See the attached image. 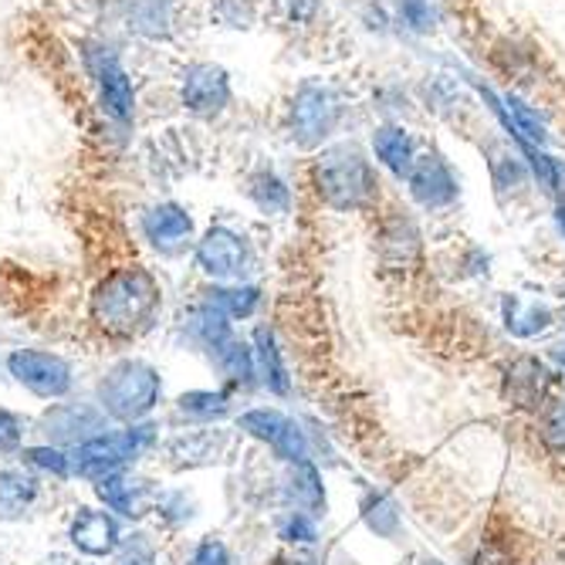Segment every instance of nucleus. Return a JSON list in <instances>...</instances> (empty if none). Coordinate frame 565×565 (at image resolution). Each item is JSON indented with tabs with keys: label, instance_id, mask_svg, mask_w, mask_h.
<instances>
[{
	"label": "nucleus",
	"instance_id": "nucleus-1",
	"mask_svg": "<svg viewBox=\"0 0 565 565\" xmlns=\"http://www.w3.org/2000/svg\"><path fill=\"white\" fill-rule=\"evenodd\" d=\"M160 281L152 271L132 265L116 268L92 291V322L106 335H136L160 308Z\"/></svg>",
	"mask_w": 565,
	"mask_h": 565
},
{
	"label": "nucleus",
	"instance_id": "nucleus-2",
	"mask_svg": "<svg viewBox=\"0 0 565 565\" xmlns=\"http://www.w3.org/2000/svg\"><path fill=\"white\" fill-rule=\"evenodd\" d=\"M78 62L88 78V88L95 95V106L109 126L126 132L136 122L139 113V88L132 72L122 62V51L109 41L88 34L78 41Z\"/></svg>",
	"mask_w": 565,
	"mask_h": 565
},
{
	"label": "nucleus",
	"instance_id": "nucleus-3",
	"mask_svg": "<svg viewBox=\"0 0 565 565\" xmlns=\"http://www.w3.org/2000/svg\"><path fill=\"white\" fill-rule=\"evenodd\" d=\"M312 186L332 211H366L380 193L370 157L352 142L326 146L312 163Z\"/></svg>",
	"mask_w": 565,
	"mask_h": 565
},
{
	"label": "nucleus",
	"instance_id": "nucleus-4",
	"mask_svg": "<svg viewBox=\"0 0 565 565\" xmlns=\"http://www.w3.org/2000/svg\"><path fill=\"white\" fill-rule=\"evenodd\" d=\"M345 106L339 92L329 82H316L308 78L301 82L291 98H288V113H285V126L288 136L305 146V149H319L322 142L332 139V132L342 126Z\"/></svg>",
	"mask_w": 565,
	"mask_h": 565
},
{
	"label": "nucleus",
	"instance_id": "nucleus-5",
	"mask_svg": "<svg viewBox=\"0 0 565 565\" xmlns=\"http://www.w3.org/2000/svg\"><path fill=\"white\" fill-rule=\"evenodd\" d=\"M160 390H163L160 373L149 363H142V359H122L98 383V403L109 417L122 424H136L157 406Z\"/></svg>",
	"mask_w": 565,
	"mask_h": 565
},
{
	"label": "nucleus",
	"instance_id": "nucleus-6",
	"mask_svg": "<svg viewBox=\"0 0 565 565\" xmlns=\"http://www.w3.org/2000/svg\"><path fill=\"white\" fill-rule=\"evenodd\" d=\"M177 102L200 122L221 119L234 102L231 72L217 62H186L177 78Z\"/></svg>",
	"mask_w": 565,
	"mask_h": 565
},
{
	"label": "nucleus",
	"instance_id": "nucleus-7",
	"mask_svg": "<svg viewBox=\"0 0 565 565\" xmlns=\"http://www.w3.org/2000/svg\"><path fill=\"white\" fill-rule=\"evenodd\" d=\"M146 444H152V427H129L122 434H98L75 450V468L88 478H109L119 475L126 460H132Z\"/></svg>",
	"mask_w": 565,
	"mask_h": 565
},
{
	"label": "nucleus",
	"instance_id": "nucleus-8",
	"mask_svg": "<svg viewBox=\"0 0 565 565\" xmlns=\"http://www.w3.org/2000/svg\"><path fill=\"white\" fill-rule=\"evenodd\" d=\"M8 370L24 390H31L34 396H44V399H58L72 390V366L55 352L18 349L8 355Z\"/></svg>",
	"mask_w": 565,
	"mask_h": 565
},
{
	"label": "nucleus",
	"instance_id": "nucleus-9",
	"mask_svg": "<svg viewBox=\"0 0 565 565\" xmlns=\"http://www.w3.org/2000/svg\"><path fill=\"white\" fill-rule=\"evenodd\" d=\"M247 262H250V247L231 227H211L207 234L196 241V265H200V271L217 278V281L241 278Z\"/></svg>",
	"mask_w": 565,
	"mask_h": 565
},
{
	"label": "nucleus",
	"instance_id": "nucleus-10",
	"mask_svg": "<svg viewBox=\"0 0 565 565\" xmlns=\"http://www.w3.org/2000/svg\"><path fill=\"white\" fill-rule=\"evenodd\" d=\"M406 183H409V196H414L424 211H444V207H450V203L457 200V193H460L450 163L440 157L437 149L420 152L414 170H409V177H406Z\"/></svg>",
	"mask_w": 565,
	"mask_h": 565
},
{
	"label": "nucleus",
	"instance_id": "nucleus-11",
	"mask_svg": "<svg viewBox=\"0 0 565 565\" xmlns=\"http://www.w3.org/2000/svg\"><path fill=\"white\" fill-rule=\"evenodd\" d=\"M241 430H247L250 437L271 444L275 454L291 460V465H298V460L308 457L305 434L298 430V424L291 417L278 414V409H250V414L241 417Z\"/></svg>",
	"mask_w": 565,
	"mask_h": 565
},
{
	"label": "nucleus",
	"instance_id": "nucleus-12",
	"mask_svg": "<svg viewBox=\"0 0 565 565\" xmlns=\"http://www.w3.org/2000/svg\"><path fill=\"white\" fill-rule=\"evenodd\" d=\"M142 237L160 250H180L193 237V217L183 203H157L142 214Z\"/></svg>",
	"mask_w": 565,
	"mask_h": 565
},
{
	"label": "nucleus",
	"instance_id": "nucleus-13",
	"mask_svg": "<svg viewBox=\"0 0 565 565\" xmlns=\"http://www.w3.org/2000/svg\"><path fill=\"white\" fill-rule=\"evenodd\" d=\"M370 146H373L376 163L386 167V170H390L393 177H399V180L409 177V170H414V163H417V157H420L414 136H409L399 122H380V126L373 129V136H370Z\"/></svg>",
	"mask_w": 565,
	"mask_h": 565
},
{
	"label": "nucleus",
	"instance_id": "nucleus-14",
	"mask_svg": "<svg viewBox=\"0 0 565 565\" xmlns=\"http://www.w3.org/2000/svg\"><path fill=\"white\" fill-rule=\"evenodd\" d=\"M119 18L136 38L167 41L173 34V0H119Z\"/></svg>",
	"mask_w": 565,
	"mask_h": 565
},
{
	"label": "nucleus",
	"instance_id": "nucleus-15",
	"mask_svg": "<svg viewBox=\"0 0 565 565\" xmlns=\"http://www.w3.org/2000/svg\"><path fill=\"white\" fill-rule=\"evenodd\" d=\"M72 542L85 555H113L119 548V525L109 511H82L72 522Z\"/></svg>",
	"mask_w": 565,
	"mask_h": 565
},
{
	"label": "nucleus",
	"instance_id": "nucleus-16",
	"mask_svg": "<svg viewBox=\"0 0 565 565\" xmlns=\"http://www.w3.org/2000/svg\"><path fill=\"white\" fill-rule=\"evenodd\" d=\"M44 424H47V434H55L58 440H75V444H85L98 434H106L102 430L106 417L92 406H58L44 417Z\"/></svg>",
	"mask_w": 565,
	"mask_h": 565
},
{
	"label": "nucleus",
	"instance_id": "nucleus-17",
	"mask_svg": "<svg viewBox=\"0 0 565 565\" xmlns=\"http://www.w3.org/2000/svg\"><path fill=\"white\" fill-rule=\"evenodd\" d=\"M98 498L106 501L113 511L119 515H129V519H139L146 515V508L152 501L149 494V484L146 481H136V478H126V475H109L98 481Z\"/></svg>",
	"mask_w": 565,
	"mask_h": 565
},
{
	"label": "nucleus",
	"instance_id": "nucleus-18",
	"mask_svg": "<svg viewBox=\"0 0 565 565\" xmlns=\"http://www.w3.org/2000/svg\"><path fill=\"white\" fill-rule=\"evenodd\" d=\"M545 386H548V373L539 359H519V363L508 370V396L519 406H535Z\"/></svg>",
	"mask_w": 565,
	"mask_h": 565
},
{
	"label": "nucleus",
	"instance_id": "nucleus-19",
	"mask_svg": "<svg viewBox=\"0 0 565 565\" xmlns=\"http://www.w3.org/2000/svg\"><path fill=\"white\" fill-rule=\"evenodd\" d=\"M247 196L254 200V207H258L262 214H271V217L288 214V207H291V186L275 170L254 173L247 183Z\"/></svg>",
	"mask_w": 565,
	"mask_h": 565
},
{
	"label": "nucleus",
	"instance_id": "nucleus-20",
	"mask_svg": "<svg viewBox=\"0 0 565 565\" xmlns=\"http://www.w3.org/2000/svg\"><path fill=\"white\" fill-rule=\"evenodd\" d=\"M529 177H532V170L522 160V152H515V157H511L508 149H494L491 152V180H494L498 193H508V190L519 193V190H525Z\"/></svg>",
	"mask_w": 565,
	"mask_h": 565
},
{
	"label": "nucleus",
	"instance_id": "nucleus-21",
	"mask_svg": "<svg viewBox=\"0 0 565 565\" xmlns=\"http://www.w3.org/2000/svg\"><path fill=\"white\" fill-rule=\"evenodd\" d=\"M552 316L545 312V308L532 305V301H522V298H504V326L508 332H515V335H535L542 329H548Z\"/></svg>",
	"mask_w": 565,
	"mask_h": 565
},
{
	"label": "nucleus",
	"instance_id": "nucleus-22",
	"mask_svg": "<svg viewBox=\"0 0 565 565\" xmlns=\"http://www.w3.org/2000/svg\"><path fill=\"white\" fill-rule=\"evenodd\" d=\"M207 301L214 308H221V312L227 319H247L254 316V308L262 305V291L254 285H237V288H211L207 291Z\"/></svg>",
	"mask_w": 565,
	"mask_h": 565
},
{
	"label": "nucleus",
	"instance_id": "nucleus-23",
	"mask_svg": "<svg viewBox=\"0 0 565 565\" xmlns=\"http://www.w3.org/2000/svg\"><path fill=\"white\" fill-rule=\"evenodd\" d=\"M291 498L305 511H322L326 508V491H322L319 471L308 465V460H298L295 471H291Z\"/></svg>",
	"mask_w": 565,
	"mask_h": 565
},
{
	"label": "nucleus",
	"instance_id": "nucleus-24",
	"mask_svg": "<svg viewBox=\"0 0 565 565\" xmlns=\"http://www.w3.org/2000/svg\"><path fill=\"white\" fill-rule=\"evenodd\" d=\"M254 342H258V363H262V376L265 383L275 390V393H288V376H285V366H281V352L275 345V335L271 329H258L254 332Z\"/></svg>",
	"mask_w": 565,
	"mask_h": 565
},
{
	"label": "nucleus",
	"instance_id": "nucleus-25",
	"mask_svg": "<svg viewBox=\"0 0 565 565\" xmlns=\"http://www.w3.org/2000/svg\"><path fill=\"white\" fill-rule=\"evenodd\" d=\"M211 14L221 28H231V31H247L258 24V14H262V0H214L211 4Z\"/></svg>",
	"mask_w": 565,
	"mask_h": 565
},
{
	"label": "nucleus",
	"instance_id": "nucleus-26",
	"mask_svg": "<svg viewBox=\"0 0 565 565\" xmlns=\"http://www.w3.org/2000/svg\"><path fill=\"white\" fill-rule=\"evenodd\" d=\"M34 498V481L21 471L0 475V515H18Z\"/></svg>",
	"mask_w": 565,
	"mask_h": 565
},
{
	"label": "nucleus",
	"instance_id": "nucleus-27",
	"mask_svg": "<svg viewBox=\"0 0 565 565\" xmlns=\"http://www.w3.org/2000/svg\"><path fill=\"white\" fill-rule=\"evenodd\" d=\"M214 352H217V363H221L224 376H231L237 383H250V376H254V355H250V349L244 342H237L231 335Z\"/></svg>",
	"mask_w": 565,
	"mask_h": 565
},
{
	"label": "nucleus",
	"instance_id": "nucleus-28",
	"mask_svg": "<svg viewBox=\"0 0 565 565\" xmlns=\"http://www.w3.org/2000/svg\"><path fill=\"white\" fill-rule=\"evenodd\" d=\"M393 11H396V21L414 34H430L437 28L434 0H393Z\"/></svg>",
	"mask_w": 565,
	"mask_h": 565
},
{
	"label": "nucleus",
	"instance_id": "nucleus-29",
	"mask_svg": "<svg viewBox=\"0 0 565 565\" xmlns=\"http://www.w3.org/2000/svg\"><path fill=\"white\" fill-rule=\"evenodd\" d=\"M363 515H366V525L376 532V535H383V539H393L396 535V529H399V511H396V504H393V498L390 494H370L366 501H363Z\"/></svg>",
	"mask_w": 565,
	"mask_h": 565
},
{
	"label": "nucleus",
	"instance_id": "nucleus-30",
	"mask_svg": "<svg viewBox=\"0 0 565 565\" xmlns=\"http://www.w3.org/2000/svg\"><path fill=\"white\" fill-rule=\"evenodd\" d=\"M265 4L288 28H312L322 14V0H265Z\"/></svg>",
	"mask_w": 565,
	"mask_h": 565
},
{
	"label": "nucleus",
	"instance_id": "nucleus-31",
	"mask_svg": "<svg viewBox=\"0 0 565 565\" xmlns=\"http://www.w3.org/2000/svg\"><path fill=\"white\" fill-rule=\"evenodd\" d=\"M180 414L193 417V420H214L227 414V396L224 393H211V390H193L180 396Z\"/></svg>",
	"mask_w": 565,
	"mask_h": 565
},
{
	"label": "nucleus",
	"instance_id": "nucleus-32",
	"mask_svg": "<svg viewBox=\"0 0 565 565\" xmlns=\"http://www.w3.org/2000/svg\"><path fill=\"white\" fill-rule=\"evenodd\" d=\"M383 247L386 250H403V262H409V254H417V247H420V234H417L414 221L393 217L386 234H383Z\"/></svg>",
	"mask_w": 565,
	"mask_h": 565
},
{
	"label": "nucleus",
	"instance_id": "nucleus-33",
	"mask_svg": "<svg viewBox=\"0 0 565 565\" xmlns=\"http://www.w3.org/2000/svg\"><path fill=\"white\" fill-rule=\"evenodd\" d=\"M34 468H41V471H47V475H55V478H68L72 475V460L62 454V450H55V447H31L28 454H24Z\"/></svg>",
	"mask_w": 565,
	"mask_h": 565
},
{
	"label": "nucleus",
	"instance_id": "nucleus-34",
	"mask_svg": "<svg viewBox=\"0 0 565 565\" xmlns=\"http://www.w3.org/2000/svg\"><path fill=\"white\" fill-rule=\"evenodd\" d=\"M190 565H234V558H231V552H227L224 542L207 539V542H200V545H196Z\"/></svg>",
	"mask_w": 565,
	"mask_h": 565
},
{
	"label": "nucleus",
	"instance_id": "nucleus-35",
	"mask_svg": "<svg viewBox=\"0 0 565 565\" xmlns=\"http://www.w3.org/2000/svg\"><path fill=\"white\" fill-rule=\"evenodd\" d=\"M119 565H152V545L146 542V535H132L122 545Z\"/></svg>",
	"mask_w": 565,
	"mask_h": 565
},
{
	"label": "nucleus",
	"instance_id": "nucleus-36",
	"mask_svg": "<svg viewBox=\"0 0 565 565\" xmlns=\"http://www.w3.org/2000/svg\"><path fill=\"white\" fill-rule=\"evenodd\" d=\"M18 440H21V420L11 414V409L0 406V450L14 447Z\"/></svg>",
	"mask_w": 565,
	"mask_h": 565
},
{
	"label": "nucleus",
	"instance_id": "nucleus-37",
	"mask_svg": "<svg viewBox=\"0 0 565 565\" xmlns=\"http://www.w3.org/2000/svg\"><path fill=\"white\" fill-rule=\"evenodd\" d=\"M288 542H312L316 539V525L308 522L305 515H295V519H288V525H285V532H281Z\"/></svg>",
	"mask_w": 565,
	"mask_h": 565
},
{
	"label": "nucleus",
	"instance_id": "nucleus-38",
	"mask_svg": "<svg viewBox=\"0 0 565 565\" xmlns=\"http://www.w3.org/2000/svg\"><path fill=\"white\" fill-rule=\"evenodd\" d=\"M548 440L558 444V447H565V399L555 406V414L548 420Z\"/></svg>",
	"mask_w": 565,
	"mask_h": 565
},
{
	"label": "nucleus",
	"instance_id": "nucleus-39",
	"mask_svg": "<svg viewBox=\"0 0 565 565\" xmlns=\"http://www.w3.org/2000/svg\"><path fill=\"white\" fill-rule=\"evenodd\" d=\"M555 227H558V234L565 237V203H562V207L555 211Z\"/></svg>",
	"mask_w": 565,
	"mask_h": 565
},
{
	"label": "nucleus",
	"instance_id": "nucleus-40",
	"mask_svg": "<svg viewBox=\"0 0 565 565\" xmlns=\"http://www.w3.org/2000/svg\"><path fill=\"white\" fill-rule=\"evenodd\" d=\"M424 565H440V562H424Z\"/></svg>",
	"mask_w": 565,
	"mask_h": 565
}]
</instances>
